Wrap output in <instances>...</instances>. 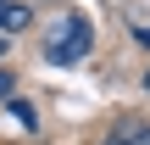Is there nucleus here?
<instances>
[{
    "label": "nucleus",
    "instance_id": "1",
    "mask_svg": "<svg viewBox=\"0 0 150 145\" xmlns=\"http://www.w3.org/2000/svg\"><path fill=\"white\" fill-rule=\"evenodd\" d=\"M89 45H95V28L72 11V17H61V22L50 28V39H45V61H50V67H72V61L89 56Z\"/></svg>",
    "mask_w": 150,
    "mask_h": 145
},
{
    "label": "nucleus",
    "instance_id": "4",
    "mask_svg": "<svg viewBox=\"0 0 150 145\" xmlns=\"http://www.w3.org/2000/svg\"><path fill=\"white\" fill-rule=\"evenodd\" d=\"M11 117H17V123H22V129H39V112H33V106H28V101H11Z\"/></svg>",
    "mask_w": 150,
    "mask_h": 145
},
{
    "label": "nucleus",
    "instance_id": "6",
    "mask_svg": "<svg viewBox=\"0 0 150 145\" xmlns=\"http://www.w3.org/2000/svg\"><path fill=\"white\" fill-rule=\"evenodd\" d=\"M139 45H145V50H150V28H139Z\"/></svg>",
    "mask_w": 150,
    "mask_h": 145
},
{
    "label": "nucleus",
    "instance_id": "8",
    "mask_svg": "<svg viewBox=\"0 0 150 145\" xmlns=\"http://www.w3.org/2000/svg\"><path fill=\"white\" fill-rule=\"evenodd\" d=\"M145 89H150V67H145Z\"/></svg>",
    "mask_w": 150,
    "mask_h": 145
},
{
    "label": "nucleus",
    "instance_id": "3",
    "mask_svg": "<svg viewBox=\"0 0 150 145\" xmlns=\"http://www.w3.org/2000/svg\"><path fill=\"white\" fill-rule=\"evenodd\" d=\"M106 145H150V129L145 123H117V134H111Z\"/></svg>",
    "mask_w": 150,
    "mask_h": 145
},
{
    "label": "nucleus",
    "instance_id": "2",
    "mask_svg": "<svg viewBox=\"0 0 150 145\" xmlns=\"http://www.w3.org/2000/svg\"><path fill=\"white\" fill-rule=\"evenodd\" d=\"M28 22H33V11H28L22 0H0V34H6V39H11V34H22Z\"/></svg>",
    "mask_w": 150,
    "mask_h": 145
},
{
    "label": "nucleus",
    "instance_id": "5",
    "mask_svg": "<svg viewBox=\"0 0 150 145\" xmlns=\"http://www.w3.org/2000/svg\"><path fill=\"white\" fill-rule=\"evenodd\" d=\"M0 95H6V101L17 95V73H11V67H0Z\"/></svg>",
    "mask_w": 150,
    "mask_h": 145
},
{
    "label": "nucleus",
    "instance_id": "7",
    "mask_svg": "<svg viewBox=\"0 0 150 145\" xmlns=\"http://www.w3.org/2000/svg\"><path fill=\"white\" fill-rule=\"evenodd\" d=\"M6 50H11V39H6V34H0V56H6Z\"/></svg>",
    "mask_w": 150,
    "mask_h": 145
}]
</instances>
